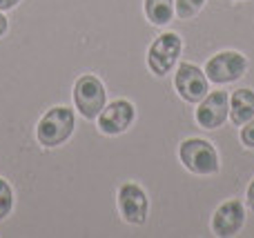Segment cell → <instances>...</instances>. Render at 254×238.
I'll return each mask as SVG.
<instances>
[{
    "mask_svg": "<svg viewBox=\"0 0 254 238\" xmlns=\"http://www.w3.org/2000/svg\"><path fill=\"white\" fill-rule=\"evenodd\" d=\"M76 127V114L69 107H52L36 127V138L43 147H58L69 141Z\"/></svg>",
    "mask_w": 254,
    "mask_h": 238,
    "instance_id": "1",
    "label": "cell"
},
{
    "mask_svg": "<svg viewBox=\"0 0 254 238\" xmlns=\"http://www.w3.org/2000/svg\"><path fill=\"white\" fill-rule=\"evenodd\" d=\"M179 158L188 172L196 176H212L219 172V151L210 141L203 138H188L179 147Z\"/></svg>",
    "mask_w": 254,
    "mask_h": 238,
    "instance_id": "2",
    "label": "cell"
},
{
    "mask_svg": "<svg viewBox=\"0 0 254 238\" xmlns=\"http://www.w3.org/2000/svg\"><path fill=\"white\" fill-rule=\"evenodd\" d=\"M105 100H107V92L98 76L83 74L74 83V105L83 118L96 120L98 114L103 111V107H105Z\"/></svg>",
    "mask_w": 254,
    "mask_h": 238,
    "instance_id": "3",
    "label": "cell"
},
{
    "mask_svg": "<svg viewBox=\"0 0 254 238\" xmlns=\"http://www.w3.org/2000/svg\"><path fill=\"white\" fill-rule=\"evenodd\" d=\"M181 49H183V40H181L179 34L165 31V34L158 36L149 45V51H147V67L152 69V74L156 76L170 74L181 56Z\"/></svg>",
    "mask_w": 254,
    "mask_h": 238,
    "instance_id": "4",
    "label": "cell"
},
{
    "mask_svg": "<svg viewBox=\"0 0 254 238\" xmlns=\"http://www.w3.org/2000/svg\"><path fill=\"white\" fill-rule=\"evenodd\" d=\"M174 87L185 102L196 105V102H201L203 98L210 94V80H207L205 71L198 69L196 65H192V62H181L174 74Z\"/></svg>",
    "mask_w": 254,
    "mask_h": 238,
    "instance_id": "5",
    "label": "cell"
},
{
    "mask_svg": "<svg viewBox=\"0 0 254 238\" xmlns=\"http://www.w3.org/2000/svg\"><path fill=\"white\" fill-rule=\"evenodd\" d=\"M248 69V58L239 51H219L205 65V76L214 85H228L239 80Z\"/></svg>",
    "mask_w": 254,
    "mask_h": 238,
    "instance_id": "6",
    "label": "cell"
},
{
    "mask_svg": "<svg viewBox=\"0 0 254 238\" xmlns=\"http://www.w3.org/2000/svg\"><path fill=\"white\" fill-rule=\"evenodd\" d=\"M119 212L129 225H143L149 214V198L136 183H123L119 187Z\"/></svg>",
    "mask_w": 254,
    "mask_h": 238,
    "instance_id": "7",
    "label": "cell"
},
{
    "mask_svg": "<svg viewBox=\"0 0 254 238\" xmlns=\"http://www.w3.org/2000/svg\"><path fill=\"white\" fill-rule=\"evenodd\" d=\"M246 225V205L239 198H230L216 207L214 216H212V234L219 238L237 236Z\"/></svg>",
    "mask_w": 254,
    "mask_h": 238,
    "instance_id": "8",
    "label": "cell"
},
{
    "mask_svg": "<svg viewBox=\"0 0 254 238\" xmlns=\"http://www.w3.org/2000/svg\"><path fill=\"white\" fill-rule=\"evenodd\" d=\"M136 118V109L129 100L119 98V100H112L110 105L103 107V111L98 114V129H101L105 136H119V134L127 132L131 127Z\"/></svg>",
    "mask_w": 254,
    "mask_h": 238,
    "instance_id": "9",
    "label": "cell"
},
{
    "mask_svg": "<svg viewBox=\"0 0 254 238\" xmlns=\"http://www.w3.org/2000/svg\"><path fill=\"white\" fill-rule=\"evenodd\" d=\"M230 116V96L228 92H210L198 102L194 118L201 129H219Z\"/></svg>",
    "mask_w": 254,
    "mask_h": 238,
    "instance_id": "10",
    "label": "cell"
},
{
    "mask_svg": "<svg viewBox=\"0 0 254 238\" xmlns=\"http://www.w3.org/2000/svg\"><path fill=\"white\" fill-rule=\"evenodd\" d=\"M252 118H254V92L250 87L234 89L230 94V120L241 127Z\"/></svg>",
    "mask_w": 254,
    "mask_h": 238,
    "instance_id": "11",
    "label": "cell"
},
{
    "mask_svg": "<svg viewBox=\"0 0 254 238\" xmlns=\"http://www.w3.org/2000/svg\"><path fill=\"white\" fill-rule=\"evenodd\" d=\"M145 16L152 25H167L174 18V0H145Z\"/></svg>",
    "mask_w": 254,
    "mask_h": 238,
    "instance_id": "12",
    "label": "cell"
},
{
    "mask_svg": "<svg viewBox=\"0 0 254 238\" xmlns=\"http://www.w3.org/2000/svg\"><path fill=\"white\" fill-rule=\"evenodd\" d=\"M207 0H174V13L181 20H190L203 9Z\"/></svg>",
    "mask_w": 254,
    "mask_h": 238,
    "instance_id": "13",
    "label": "cell"
},
{
    "mask_svg": "<svg viewBox=\"0 0 254 238\" xmlns=\"http://www.w3.org/2000/svg\"><path fill=\"white\" fill-rule=\"evenodd\" d=\"M13 209V190L4 178H0V221L7 218Z\"/></svg>",
    "mask_w": 254,
    "mask_h": 238,
    "instance_id": "14",
    "label": "cell"
},
{
    "mask_svg": "<svg viewBox=\"0 0 254 238\" xmlns=\"http://www.w3.org/2000/svg\"><path fill=\"white\" fill-rule=\"evenodd\" d=\"M241 143L246 147L254 149V118L248 120L246 125H241Z\"/></svg>",
    "mask_w": 254,
    "mask_h": 238,
    "instance_id": "15",
    "label": "cell"
},
{
    "mask_svg": "<svg viewBox=\"0 0 254 238\" xmlns=\"http://www.w3.org/2000/svg\"><path fill=\"white\" fill-rule=\"evenodd\" d=\"M246 205L250 209H254V178H252V183L248 185V191H246Z\"/></svg>",
    "mask_w": 254,
    "mask_h": 238,
    "instance_id": "16",
    "label": "cell"
},
{
    "mask_svg": "<svg viewBox=\"0 0 254 238\" xmlns=\"http://www.w3.org/2000/svg\"><path fill=\"white\" fill-rule=\"evenodd\" d=\"M18 2H20V0H0V11H9V9H13Z\"/></svg>",
    "mask_w": 254,
    "mask_h": 238,
    "instance_id": "17",
    "label": "cell"
},
{
    "mask_svg": "<svg viewBox=\"0 0 254 238\" xmlns=\"http://www.w3.org/2000/svg\"><path fill=\"white\" fill-rule=\"evenodd\" d=\"M9 29V22H7V16H2V11H0V36H4Z\"/></svg>",
    "mask_w": 254,
    "mask_h": 238,
    "instance_id": "18",
    "label": "cell"
}]
</instances>
